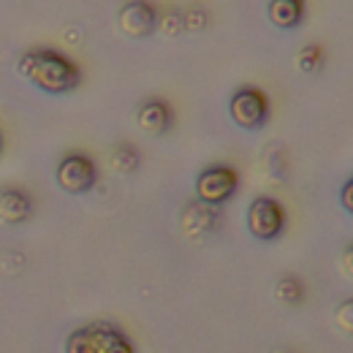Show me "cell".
<instances>
[{
	"mask_svg": "<svg viewBox=\"0 0 353 353\" xmlns=\"http://www.w3.org/2000/svg\"><path fill=\"white\" fill-rule=\"evenodd\" d=\"M17 71L46 95H65L79 88L82 71L74 60L54 49H30L22 54Z\"/></svg>",
	"mask_w": 353,
	"mask_h": 353,
	"instance_id": "obj_1",
	"label": "cell"
},
{
	"mask_svg": "<svg viewBox=\"0 0 353 353\" xmlns=\"http://www.w3.org/2000/svg\"><path fill=\"white\" fill-rule=\"evenodd\" d=\"M231 120L245 131H259L269 120V98L259 88H239L228 101Z\"/></svg>",
	"mask_w": 353,
	"mask_h": 353,
	"instance_id": "obj_2",
	"label": "cell"
},
{
	"mask_svg": "<svg viewBox=\"0 0 353 353\" xmlns=\"http://www.w3.org/2000/svg\"><path fill=\"white\" fill-rule=\"evenodd\" d=\"M54 179L57 185L71 193V196H82L95 188L98 182V169L92 163L90 155H82V152H71L65 155L60 163H57V172H54Z\"/></svg>",
	"mask_w": 353,
	"mask_h": 353,
	"instance_id": "obj_3",
	"label": "cell"
},
{
	"mask_svg": "<svg viewBox=\"0 0 353 353\" xmlns=\"http://www.w3.org/2000/svg\"><path fill=\"white\" fill-rule=\"evenodd\" d=\"M239 188V174L231 166H210L196 176V199L201 204L221 207Z\"/></svg>",
	"mask_w": 353,
	"mask_h": 353,
	"instance_id": "obj_4",
	"label": "cell"
},
{
	"mask_svg": "<svg viewBox=\"0 0 353 353\" xmlns=\"http://www.w3.org/2000/svg\"><path fill=\"white\" fill-rule=\"evenodd\" d=\"M283 228H285V212L274 199L259 196V199L250 201V207H248V231L256 239L272 242V239H277L283 234Z\"/></svg>",
	"mask_w": 353,
	"mask_h": 353,
	"instance_id": "obj_5",
	"label": "cell"
},
{
	"mask_svg": "<svg viewBox=\"0 0 353 353\" xmlns=\"http://www.w3.org/2000/svg\"><path fill=\"white\" fill-rule=\"evenodd\" d=\"M117 25L128 39H147L158 28V11L147 0H128L117 14Z\"/></svg>",
	"mask_w": 353,
	"mask_h": 353,
	"instance_id": "obj_6",
	"label": "cell"
},
{
	"mask_svg": "<svg viewBox=\"0 0 353 353\" xmlns=\"http://www.w3.org/2000/svg\"><path fill=\"white\" fill-rule=\"evenodd\" d=\"M218 225H221V207L196 201V204H188L182 212V231L190 239H204V236L215 234Z\"/></svg>",
	"mask_w": 353,
	"mask_h": 353,
	"instance_id": "obj_7",
	"label": "cell"
},
{
	"mask_svg": "<svg viewBox=\"0 0 353 353\" xmlns=\"http://www.w3.org/2000/svg\"><path fill=\"white\" fill-rule=\"evenodd\" d=\"M136 125L150 136H163V133L172 131L174 125V114H172V106L161 98H150L144 101L139 109H136Z\"/></svg>",
	"mask_w": 353,
	"mask_h": 353,
	"instance_id": "obj_8",
	"label": "cell"
},
{
	"mask_svg": "<svg viewBox=\"0 0 353 353\" xmlns=\"http://www.w3.org/2000/svg\"><path fill=\"white\" fill-rule=\"evenodd\" d=\"M33 215V199L25 190L6 188L0 190V225H19L30 221Z\"/></svg>",
	"mask_w": 353,
	"mask_h": 353,
	"instance_id": "obj_9",
	"label": "cell"
},
{
	"mask_svg": "<svg viewBox=\"0 0 353 353\" xmlns=\"http://www.w3.org/2000/svg\"><path fill=\"white\" fill-rule=\"evenodd\" d=\"M95 353H136L133 343L112 323H90Z\"/></svg>",
	"mask_w": 353,
	"mask_h": 353,
	"instance_id": "obj_10",
	"label": "cell"
},
{
	"mask_svg": "<svg viewBox=\"0 0 353 353\" xmlns=\"http://www.w3.org/2000/svg\"><path fill=\"white\" fill-rule=\"evenodd\" d=\"M269 22L280 30H291L302 22L305 17V3L302 0H269Z\"/></svg>",
	"mask_w": 353,
	"mask_h": 353,
	"instance_id": "obj_11",
	"label": "cell"
},
{
	"mask_svg": "<svg viewBox=\"0 0 353 353\" xmlns=\"http://www.w3.org/2000/svg\"><path fill=\"white\" fill-rule=\"evenodd\" d=\"M109 161H112V169L120 172V174H131V172L139 169V152H136V147H131V144L114 147Z\"/></svg>",
	"mask_w": 353,
	"mask_h": 353,
	"instance_id": "obj_12",
	"label": "cell"
},
{
	"mask_svg": "<svg viewBox=\"0 0 353 353\" xmlns=\"http://www.w3.org/2000/svg\"><path fill=\"white\" fill-rule=\"evenodd\" d=\"M302 296H305V288H302V283H299L296 277L285 274V277L277 280V299H280V302L296 305V302H302Z\"/></svg>",
	"mask_w": 353,
	"mask_h": 353,
	"instance_id": "obj_13",
	"label": "cell"
},
{
	"mask_svg": "<svg viewBox=\"0 0 353 353\" xmlns=\"http://www.w3.org/2000/svg\"><path fill=\"white\" fill-rule=\"evenodd\" d=\"M65 353H95L90 326H79V329H74V332L68 334V340H65Z\"/></svg>",
	"mask_w": 353,
	"mask_h": 353,
	"instance_id": "obj_14",
	"label": "cell"
},
{
	"mask_svg": "<svg viewBox=\"0 0 353 353\" xmlns=\"http://www.w3.org/2000/svg\"><path fill=\"white\" fill-rule=\"evenodd\" d=\"M321 63H323V49L315 44L305 46V49L299 52V57H296V65H299V71H305V74H315V71L321 68Z\"/></svg>",
	"mask_w": 353,
	"mask_h": 353,
	"instance_id": "obj_15",
	"label": "cell"
},
{
	"mask_svg": "<svg viewBox=\"0 0 353 353\" xmlns=\"http://www.w3.org/2000/svg\"><path fill=\"white\" fill-rule=\"evenodd\" d=\"M334 326H337L343 334L353 337V299H345V302H340V305L334 307Z\"/></svg>",
	"mask_w": 353,
	"mask_h": 353,
	"instance_id": "obj_16",
	"label": "cell"
},
{
	"mask_svg": "<svg viewBox=\"0 0 353 353\" xmlns=\"http://www.w3.org/2000/svg\"><path fill=\"white\" fill-rule=\"evenodd\" d=\"M182 25H185V30H201V28H207V11L204 8H190L188 14H182Z\"/></svg>",
	"mask_w": 353,
	"mask_h": 353,
	"instance_id": "obj_17",
	"label": "cell"
},
{
	"mask_svg": "<svg viewBox=\"0 0 353 353\" xmlns=\"http://www.w3.org/2000/svg\"><path fill=\"white\" fill-rule=\"evenodd\" d=\"M161 30H163L166 36H176V33H182V30H185V25H182V14H176V11L163 14V19H161Z\"/></svg>",
	"mask_w": 353,
	"mask_h": 353,
	"instance_id": "obj_18",
	"label": "cell"
},
{
	"mask_svg": "<svg viewBox=\"0 0 353 353\" xmlns=\"http://www.w3.org/2000/svg\"><path fill=\"white\" fill-rule=\"evenodd\" d=\"M340 204H343V210H345L348 215H353V179L343 185V190H340Z\"/></svg>",
	"mask_w": 353,
	"mask_h": 353,
	"instance_id": "obj_19",
	"label": "cell"
},
{
	"mask_svg": "<svg viewBox=\"0 0 353 353\" xmlns=\"http://www.w3.org/2000/svg\"><path fill=\"white\" fill-rule=\"evenodd\" d=\"M340 266H343V274L353 277V242L343 250V259H340Z\"/></svg>",
	"mask_w": 353,
	"mask_h": 353,
	"instance_id": "obj_20",
	"label": "cell"
},
{
	"mask_svg": "<svg viewBox=\"0 0 353 353\" xmlns=\"http://www.w3.org/2000/svg\"><path fill=\"white\" fill-rule=\"evenodd\" d=\"M0 150H3V139H0Z\"/></svg>",
	"mask_w": 353,
	"mask_h": 353,
	"instance_id": "obj_21",
	"label": "cell"
},
{
	"mask_svg": "<svg viewBox=\"0 0 353 353\" xmlns=\"http://www.w3.org/2000/svg\"><path fill=\"white\" fill-rule=\"evenodd\" d=\"M277 353H285V351H277Z\"/></svg>",
	"mask_w": 353,
	"mask_h": 353,
	"instance_id": "obj_22",
	"label": "cell"
}]
</instances>
